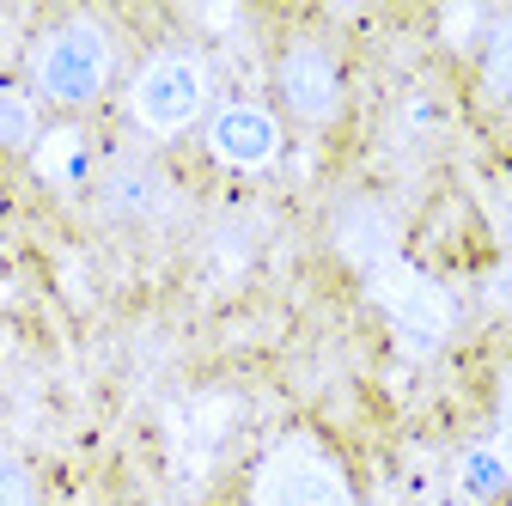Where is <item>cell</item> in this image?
Returning a JSON list of instances; mask_svg holds the SVG:
<instances>
[{
  "label": "cell",
  "mask_w": 512,
  "mask_h": 506,
  "mask_svg": "<svg viewBox=\"0 0 512 506\" xmlns=\"http://www.w3.org/2000/svg\"><path fill=\"white\" fill-rule=\"evenodd\" d=\"M208 104H214V74H208V61L196 49H183V43L153 49L141 61L135 86H128V116L159 141L183 135L189 122H202Z\"/></svg>",
  "instance_id": "1"
},
{
  "label": "cell",
  "mask_w": 512,
  "mask_h": 506,
  "mask_svg": "<svg viewBox=\"0 0 512 506\" xmlns=\"http://www.w3.org/2000/svg\"><path fill=\"white\" fill-rule=\"evenodd\" d=\"M110 68H116V43L98 19L74 13L49 25L37 43H31V86L49 98V104H92L104 86H110Z\"/></svg>",
  "instance_id": "2"
},
{
  "label": "cell",
  "mask_w": 512,
  "mask_h": 506,
  "mask_svg": "<svg viewBox=\"0 0 512 506\" xmlns=\"http://www.w3.org/2000/svg\"><path fill=\"white\" fill-rule=\"evenodd\" d=\"M250 506H354V488L317 439H281L256 464Z\"/></svg>",
  "instance_id": "3"
},
{
  "label": "cell",
  "mask_w": 512,
  "mask_h": 506,
  "mask_svg": "<svg viewBox=\"0 0 512 506\" xmlns=\"http://www.w3.org/2000/svg\"><path fill=\"white\" fill-rule=\"evenodd\" d=\"M366 287L384 305V318H391L409 342H439L445 330H452V293H445L439 281H427L415 263L384 257L378 269H366Z\"/></svg>",
  "instance_id": "4"
},
{
  "label": "cell",
  "mask_w": 512,
  "mask_h": 506,
  "mask_svg": "<svg viewBox=\"0 0 512 506\" xmlns=\"http://www.w3.org/2000/svg\"><path fill=\"white\" fill-rule=\"evenodd\" d=\"M208 153L232 171H263L281 159V122L269 104L256 98H226L214 116H208Z\"/></svg>",
  "instance_id": "5"
},
{
  "label": "cell",
  "mask_w": 512,
  "mask_h": 506,
  "mask_svg": "<svg viewBox=\"0 0 512 506\" xmlns=\"http://www.w3.org/2000/svg\"><path fill=\"white\" fill-rule=\"evenodd\" d=\"M275 86H281V98H287V110L299 122H330L336 104H342V68H336V55L324 43H311V37L287 43L281 68H275Z\"/></svg>",
  "instance_id": "6"
},
{
  "label": "cell",
  "mask_w": 512,
  "mask_h": 506,
  "mask_svg": "<svg viewBox=\"0 0 512 506\" xmlns=\"http://www.w3.org/2000/svg\"><path fill=\"white\" fill-rule=\"evenodd\" d=\"M165 196H171V189H165V177H159L147 159H116L110 177H104V208H110V214H128V220L159 214Z\"/></svg>",
  "instance_id": "7"
},
{
  "label": "cell",
  "mask_w": 512,
  "mask_h": 506,
  "mask_svg": "<svg viewBox=\"0 0 512 506\" xmlns=\"http://www.w3.org/2000/svg\"><path fill=\"white\" fill-rule=\"evenodd\" d=\"M336 238H342V250H348L360 269H378L384 257H397V244H391V220H384L378 208H366V202H354V208L342 214Z\"/></svg>",
  "instance_id": "8"
},
{
  "label": "cell",
  "mask_w": 512,
  "mask_h": 506,
  "mask_svg": "<svg viewBox=\"0 0 512 506\" xmlns=\"http://www.w3.org/2000/svg\"><path fill=\"white\" fill-rule=\"evenodd\" d=\"M482 80L500 104H512V13H500L488 43H482Z\"/></svg>",
  "instance_id": "9"
},
{
  "label": "cell",
  "mask_w": 512,
  "mask_h": 506,
  "mask_svg": "<svg viewBox=\"0 0 512 506\" xmlns=\"http://www.w3.org/2000/svg\"><path fill=\"white\" fill-rule=\"evenodd\" d=\"M37 135V104L19 86H0V147H31Z\"/></svg>",
  "instance_id": "10"
},
{
  "label": "cell",
  "mask_w": 512,
  "mask_h": 506,
  "mask_svg": "<svg viewBox=\"0 0 512 506\" xmlns=\"http://www.w3.org/2000/svg\"><path fill=\"white\" fill-rule=\"evenodd\" d=\"M0 506H37V482L7 446H0Z\"/></svg>",
  "instance_id": "11"
},
{
  "label": "cell",
  "mask_w": 512,
  "mask_h": 506,
  "mask_svg": "<svg viewBox=\"0 0 512 506\" xmlns=\"http://www.w3.org/2000/svg\"><path fill=\"white\" fill-rule=\"evenodd\" d=\"M494 464L512 482V372L500 378V403H494Z\"/></svg>",
  "instance_id": "12"
}]
</instances>
